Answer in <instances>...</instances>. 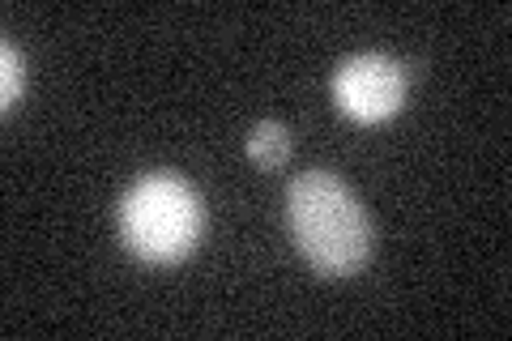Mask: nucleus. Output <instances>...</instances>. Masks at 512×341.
I'll list each match as a JSON object with an SVG mask.
<instances>
[{
  "mask_svg": "<svg viewBox=\"0 0 512 341\" xmlns=\"http://www.w3.org/2000/svg\"><path fill=\"white\" fill-rule=\"evenodd\" d=\"M286 222L308 265L329 278H350L372 256V222L363 201L333 171H303L286 188Z\"/></svg>",
  "mask_w": 512,
  "mask_h": 341,
  "instance_id": "1",
  "label": "nucleus"
},
{
  "mask_svg": "<svg viewBox=\"0 0 512 341\" xmlns=\"http://www.w3.org/2000/svg\"><path fill=\"white\" fill-rule=\"evenodd\" d=\"M124 248L146 265H180L201 243L205 205L184 175L150 171L120 197L116 209Z\"/></svg>",
  "mask_w": 512,
  "mask_h": 341,
  "instance_id": "2",
  "label": "nucleus"
},
{
  "mask_svg": "<svg viewBox=\"0 0 512 341\" xmlns=\"http://www.w3.org/2000/svg\"><path fill=\"white\" fill-rule=\"evenodd\" d=\"M333 103H338L350 120L380 124L402 111L406 103V73L402 64L389 56H350L338 73H333Z\"/></svg>",
  "mask_w": 512,
  "mask_h": 341,
  "instance_id": "3",
  "label": "nucleus"
},
{
  "mask_svg": "<svg viewBox=\"0 0 512 341\" xmlns=\"http://www.w3.org/2000/svg\"><path fill=\"white\" fill-rule=\"evenodd\" d=\"M295 150V137H291V128L278 124V120H261L248 133V158L256 162V167H282L286 158H291Z\"/></svg>",
  "mask_w": 512,
  "mask_h": 341,
  "instance_id": "4",
  "label": "nucleus"
},
{
  "mask_svg": "<svg viewBox=\"0 0 512 341\" xmlns=\"http://www.w3.org/2000/svg\"><path fill=\"white\" fill-rule=\"evenodd\" d=\"M22 86H26V60H22L18 47L5 39V43H0V107H5V111L18 107Z\"/></svg>",
  "mask_w": 512,
  "mask_h": 341,
  "instance_id": "5",
  "label": "nucleus"
}]
</instances>
